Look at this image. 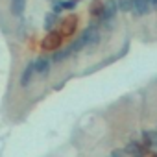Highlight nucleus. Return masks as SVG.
Returning a JSON list of instances; mask_svg holds the SVG:
<instances>
[{
    "instance_id": "obj_10",
    "label": "nucleus",
    "mask_w": 157,
    "mask_h": 157,
    "mask_svg": "<svg viewBox=\"0 0 157 157\" xmlns=\"http://www.w3.org/2000/svg\"><path fill=\"white\" fill-rule=\"evenodd\" d=\"M24 10H26V0H11L10 11H11L13 17H22L24 15Z\"/></svg>"
},
{
    "instance_id": "obj_11",
    "label": "nucleus",
    "mask_w": 157,
    "mask_h": 157,
    "mask_svg": "<svg viewBox=\"0 0 157 157\" xmlns=\"http://www.w3.org/2000/svg\"><path fill=\"white\" fill-rule=\"evenodd\" d=\"M102 11H104V0H93V2L89 4V15L93 19H98L100 21Z\"/></svg>"
},
{
    "instance_id": "obj_16",
    "label": "nucleus",
    "mask_w": 157,
    "mask_h": 157,
    "mask_svg": "<svg viewBox=\"0 0 157 157\" xmlns=\"http://www.w3.org/2000/svg\"><path fill=\"white\" fill-rule=\"evenodd\" d=\"M150 157H157V150L155 151H150Z\"/></svg>"
},
{
    "instance_id": "obj_7",
    "label": "nucleus",
    "mask_w": 157,
    "mask_h": 157,
    "mask_svg": "<svg viewBox=\"0 0 157 157\" xmlns=\"http://www.w3.org/2000/svg\"><path fill=\"white\" fill-rule=\"evenodd\" d=\"M33 76H35V67H33V63H30V65H26V68L21 74V85L28 87L32 83V80H33Z\"/></svg>"
},
{
    "instance_id": "obj_5",
    "label": "nucleus",
    "mask_w": 157,
    "mask_h": 157,
    "mask_svg": "<svg viewBox=\"0 0 157 157\" xmlns=\"http://www.w3.org/2000/svg\"><path fill=\"white\" fill-rule=\"evenodd\" d=\"M150 11H153V6L150 0H133V15L135 17H144Z\"/></svg>"
},
{
    "instance_id": "obj_2",
    "label": "nucleus",
    "mask_w": 157,
    "mask_h": 157,
    "mask_svg": "<svg viewBox=\"0 0 157 157\" xmlns=\"http://www.w3.org/2000/svg\"><path fill=\"white\" fill-rule=\"evenodd\" d=\"M78 24H80V17H78L76 13H70V15L63 17L59 21V33L63 35V39L74 37V33L78 30Z\"/></svg>"
},
{
    "instance_id": "obj_15",
    "label": "nucleus",
    "mask_w": 157,
    "mask_h": 157,
    "mask_svg": "<svg viewBox=\"0 0 157 157\" xmlns=\"http://www.w3.org/2000/svg\"><path fill=\"white\" fill-rule=\"evenodd\" d=\"M151 2V6H153V10H157V0H150Z\"/></svg>"
},
{
    "instance_id": "obj_13",
    "label": "nucleus",
    "mask_w": 157,
    "mask_h": 157,
    "mask_svg": "<svg viewBox=\"0 0 157 157\" xmlns=\"http://www.w3.org/2000/svg\"><path fill=\"white\" fill-rule=\"evenodd\" d=\"M117 6L122 13H129L133 11V0H117Z\"/></svg>"
},
{
    "instance_id": "obj_14",
    "label": "nucleus",
    "mask_w": 157,
    "mask_h": 157,
    "mask_svg": "<svg viewBox=\"0 0 157 157\" xmlns=\"http://www.w3.org/2000/svg\"><path fill=\"white\" fill-rule=\"evenodd\" d=\"M78 2L80 0H59V6H61V10L65 11H72V10H76V6H78Z\"/></svg>"
},
{
    "instance_id": "obj_4",
    "label": "nucleus",
    "mask_w": 157,
    "mask_h": 157,
    "mask_svg": "<svg viewBox=\"0 0 157 157\" xmlns=\"http://www.w3.org/2000/svg\"><path fill=\"white\" fill-rule=\"evenodd\" d=\"M117 11H118L117 0H105V2H104V11H102V15H100V22H102V24H104V22H105V24L111 22V21L115 19Z\"/></svg>"
},
{
    "instance_id": "obj_8",
    "label": "nucleus",
    "mask_w": 157,
    "mask_h": 157,
    "mask_svg": "<svg viewBox=\"0 0 157 157\" xmlns=\"http://www.w3.org/2000/svg\"><path fill=\"white\" fill-rule=\"evenodd\" d=\"M72 54H74V52H72L70 44H67L65 48H59V50H56V54L52 56V61H54V63H63V61H65V59H68Z\"/></svg>"
},
{
    "instance_id": "obj_6",
    "label": "nucleus",
    "mask_w": 157,
    "mask_h": 157,
    "mask_svg": "<svg viewBox=\"0 0 157 157\" xmlns=\"http://www.w3.org/2000/svg\"><path fill=\"white\" fill-rule=\"evenodd\" d=\"M33 67H35V74L39 76H46L50 72V59L46 56H39L35 61H33Z\"/></svg>"
},
{
    "instance_id": "obj_12",
    "label": "nucleus",
    "mask_w": 157,
    "mask_h": 157,
    "mask_svg": "<svg viewBox=\"0 0 157 157\" xmlns=\"http://www.w3.org/2000/svg\"><path fill=\"white\" fill-rule=\"evenodd\" d=\"M57 24H59V15L54 13V11H48V13L44 15V30L50 32V30H54Z\"/></svg>"
},
{
    "instance_id": "obj_1",
    "label": "nucleus",
    "mask_w": 157,
    "mask_h": 157,
    "mask_svg": "<svg viewBox=\"0 0 157 157\" xmlns=\"http://www.w3.org/2000/svg\"><path fill=\"white\" fill-rule=\"evenodd\" d=\"M61 44H63V35L59 33V30H50L41 39V50L43 52H56L61 48Z\"/></svg>"
},
{
    "instance_id": "obj_3",
    "label": "nucleus",
    "mask_w": 157,
    "mask_h": 157,
    "mask_svg": "<svg viewBox=\"0 0 157 157\" xmlns=\"http://www.w3.org/2000/svg\"><path fill=\"white\" fill-rule=\"evenodd\" d=\"M124 151L128 153V157H146V155L150 153V150H148L140 140H131V142H128L126 148H124Z\"/></svg>"
},
{
    "instance_id": "obj_9",
    "label": "nucleus",
    "mask_w": 157,
    "mask_h": 157,
    "mask_svg": "<svg viewBox=\"0 0 157 157\" xmlns=\"http://www.w3.org/2000/svg\"><path fill=\"white\" fill-rule=\"evenodd\" d=\"M148 150L157 146V129L155 131H142V140H140Z\"/></svg>"
}]
</instances>
